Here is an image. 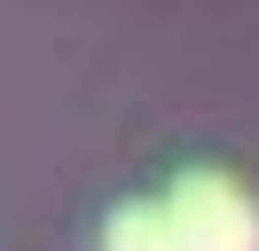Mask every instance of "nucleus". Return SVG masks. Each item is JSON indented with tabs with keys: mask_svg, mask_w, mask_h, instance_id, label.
Returning a JSON list of instances; mask_svg holds the SVG:
<instances>
[{
	"mask_svg": "<svg viewBox=\"0 0 259 251\" xmlns=\"http://www.w3.org/2000/svg\"><path fill=\"white\" fill-rule=\"evenodd\" d=\"M165 212L189 235V251H259V204L236 173L189 165L173 188H165Z\"/></svg>",
	"mask_w": 259,
	"mask_h": 251,
	"instance_id": "f257e3e1",
	"label": "nucleus"
},
{
	"mask_svg": "<svg viewBox=\"0 0 259 251\" xmlns=\"http://www.w3.org/2000/svg\"><path fill=\"white\" fill-rule=\"evenodd\" d=\"M102 251H189V235L173 228L165 204H118L102 220Z\"/></svg>",
	"mask_w": 259,
	"mask_h": 251,
	"instance_id": "f03ea898",
	"label": "nucleus"
}]
</instances>
